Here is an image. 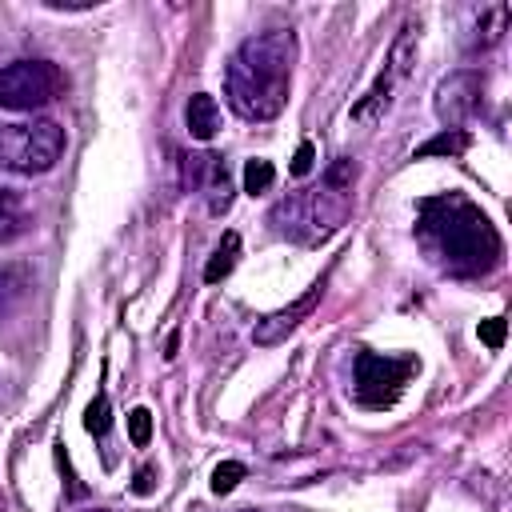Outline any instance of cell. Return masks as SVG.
Returning a JSON list of instances; mask_svg holds the SVG:
<instances>
[{"instance_id":"obj_20","label":"cell","mask_w":512,"mask_h":512,"mask_svg":"<svg viewBox=\"0 0 512 512\" xmlns=\"http://www.w3.org/2000/svg\"><path fill=\"white\" fill-rule=\"evenodd\" d=\"M84 428H88L92 436H108V428H112V408H108V396H104V392H96V400L88 404Z\"/></svg>"},{"instance_id":"obj_8","label":"cell","mask_w":512,"mask_h":512,"mask_svg":"<svg viewBox=\"0 0 512 512\" xmlns=\"http://www.w3.org/2000/svg\"><path fill=\"white\" fill-rule=\"evenodd\" d=\"M320 304V284H312L300 300H292L288 308H280V312H272V316H264V320H256V328H252V340L260 344V348H272V344H280V340H288L308 316H312V308Z\"/></svg>"},{"instance_id":"obj_26","label":"cell","mask_w":512,"mask_h":512,"mask_svg":"<svg viewBox=\"0 0 512 512\" xmlns=\"http://www.w3.org/2000/svg\"><path fill=\"white\" fill-rule=\"evenodd\" d=\"M48 8H92V0H48Z\"/></svg>"},{"instance_id":"obj_22","label":"cell","mask_w":512,"mask_h":512,"mask_svg":"<svg viewBox=\"0 0 512 512\" xmlns=\"http://www.w3.org/2000/svg\"><path fill=\"white\" fill-rule=\"evenodd\" d=\"M128 436H132L136 448H144L152 440V412L148 408H132L128 412Z\"/></svg>"},{"instance_id":"obj_11","label":"cell","mask_w":512,"mask_h":512,"mask_svg":"<svg viewBox=\"0 0 512 512\" xmlns=\"http://www.w3.org/2000/svg\"><path fill=\"white\" fill-rule=\"evenodd\" d=\"M416 48H420V20H408V24H400V32H396V40L388 48L384 72L396 76V80H404L412 72V64H416Z\"/></svg>"},{"instance_id":"obj_15","label":"cell","mask_w":512,"mask_h":512,"mask_svg":"<svg viewBox=\"0 0 512 512\" xmlns=\"http://www.w3.org/2000/svg\"><path fill=\"white\" fill-rule=\"evenodd\" d=\"M468 144H472V136H468L464 128H444V132H436L428 144H420V148L412 152V160H428V156H460Z\"/></svg>"},{"instance_id":"obj_5","label":"cell","mask_w":512,"mask_h":512,"mask_svg":"<svg viewBox=\"0 0 512 512\" xmlns=\"http://www.w3.org/2000/svg\"><path fill=\"white\" fill-rule=\"evenodd\" d=\"M68 88L64 72L52 60H16L0 68V108L8 112H36L60 100Z\"/></svg>"},{"instance_id":"obj_6","label":"cell","mask_w":512,"mask_h":512,"mask_svg":"<svg viewBox=\"0 0 512 512\" xmlns=\"http://www.w3.org/2000/svg\"><path fill=\"white\" fill-rule=\"evenodd\" d=\"M412 372H416V356L360 352L356 356V400L364 408H392Z\"/></svg>"},{"instance_id":"obj_10","label":"cell","mask_w":512,"mask_h":512,"mask_svg":"<svg viewBox=\"0 0 512 512\" xmlns=\"http://www.w3.org/2000/svg\"><path fill=\"white\" fill-rule=\"evenodd\" d=\"M396 84H400L396 76L380 72V76L372 80V88H368V92H364V96L352 104V112H348V116H352L356 124H376V120H380V116L392 108V92H396Z\"/></svg>"},{"instance_id":"obj_23","label":"cell","mask_w":512,"mask_h":512,"mask_svg":"<svg viewBox=\"0 0 512 512\" xmlns=\"http://www.w3.org/2000/svg\"><path fill=\"white\" fill-rule=\"evenodd\" d=\"M504 328H508L504 316H488V320H480L476 332H480V340H484L488 348H500V344H504Z\"/></svg>"},{"instance_id":"obj_24","label":"cell","mask_w":512,"mask_h":512,"mask_svg":"<svg viewBox=\"0 0 512 512\" xmlns=\"http://www.w3.org/2000/svg\"><path fill=\"white\" fill-rule=\"evenodd\" d=\"M312 164H316V148H312V140H304V144L296 148V156H292V176H308Z\"/></svg>"},{"instance_id":"obj_17","label":"cell","mask_w":512,"mask_h":512,"mask_svg":"<svg viewBox=\"0 0 512 512\" xmlns=\"http://www.w3.org/2000/svg\"><path fill=\"white\" fill-rule=\"evenodd\" d=\"M28 228V212H24V200L12 192V188H0V240H12Z\"/></svg>"},{"instance_id":"obj_27","label":"cell","mask_w":512,"mask_h":512,"mask_svg":"<svg viewBox=\"0 0 512 512\" xmlns=\"http://www.w3.org/2000/svg\"><path fill=\"white\" fill-rule=\"evenodd\" d=\"M88 512H108V508H88Z\"/></svg>"},{"instance_id":"obj_21","label":"cell","mask_w":512,"mask_h":512,"mask_svg":"<svg viewBox=\"0 0 512 512\" xmlns=\"http://www.w3.org/2000/svg\"><path fill=\"white\" fill-rule=\"evenodd\" d=\"M240 480H244V464H240V460H224V464H216V472H212V492H216V496H228Z\"/></svg>"},{"instance_id":"obj_1","label":"cell","mask_w":512,"mask_h":512,"mask_svg":"<svg viewBox=\"0 0 512 512\" xmlns=\"http://www.w3.org/2000/svg\"><path fill=\"white\" fill-rule=\"evenodd\" d=\"M416 240L448 276H488L504 256L492 220L460 192H440L416 204Z\"/></svg>"},{"instance_id":"obj_7","label":"cell","mask_w":512,"mask_h":512,"mask_svg":"<svg viewBox=\"0 0 512 512\" xmlns=\"http://www.w3.org/2000/svg\"><path fill=\"white\" fill-rule=\"evenodd\" d=\"M480 96H484V76H480L476 68L448 72V76L436 84V96H432L436 120H440L444 128H460V124L472 120V112L480 108Z\"/></svg>"},{"instance_id":"obj_9","label":"cell","mask_w":512,"mask_h":512,"mask_svg":"<svg viewBox=\"0 0 512 512\" xmlns=\"http://www.w3.org/2000/svg\"><path fill=\"white\" fill-rule=\"evenodd\" d=\"M32 292V268L24 260H0V320H8Z\"/></svg>"},{"instance_id":"obj_3","label":"cell","mask_w":512,"mask_h":512,"mask_svg":"<svg viewBox=\"0 0 512 512\" xmlns=\"http://www.w3.org/2000/svg\"><path fill=\"white\" fill-rule=\"evenodd\" d=\"M356 176H360L356 160H348V156L332 160L316 184L276 200V208L268 212L272 232L292 240V244H320V240H328L348 220V212H352Z\"/></svg>"},{"instance_id":"obj_4","label":"cell","mask_w":512,"mask_h":512,"mask_svg":"<svg viewBox=\"0 0 512 512\" xmlns=\"http://www.w3.org/2000/svg\"><path fill=\"white\" fill-rule=\"evenodd\" d=\"M64 156V128L56 120L0 124V168L16 176H40Z\"/></svg>"},{"instance_id":"obj_12","label":"cell","mask_w":512,"mask_h":512,"mask_svg":"<svg viewBox=\"0 0 512 512\" xmlns=\"http://www.w3.org/2000/svg\"><path fill=\"white\" fill-rule=\"evenodd\" d=\"M508 20H512V8H508V4H492V8H484L480 20H476V28H472L468 48H472V52H488V48H496V44L504 40V32H508Z\"/></svg>"},{"instance_id":"obj_2","label":"cell","mask_w":512,"mask_h":512,"mask_svg":"<svg viewBox=\"0 0 512 512\" xmlns=\"http://www.w3.org/2000/svg\"><path fill=\"white\" fill-rule=\"evenodd\" d=\"M292 64H296L292 28H268L248 36L224 68V96L232 112L244 120H276L288 104Z\"/></svg>"},{"instance_id":"obj_13","label":"cell","mask_w":512,"mask_h":512,"mask_svg":"<svg viewBox=\"0 0 512 512\" xmlns=\"http://www.w3.org/2000/svg\"><path fill=\"white\" fill-rule=\"evenodd\" d=\"M184 124H188L192 140H212L216 128H220V104H216V96L196 92V96L184 104Z\"/></svg>"},{"instance_id":"obj_18","label":"cell","mask_w":512,"mask_h":512,"mask_svg":"<svg viewBox=\"0 0 512 512\" xmlns=\"http://www.w3.org/2000/svg\"><path fill=\"white\" fill-rule=\"evenodd\" d=\"M212 164H216V152H188V156H180V184L192 192H204V180H208V172H212Z\"/></svg>"},{"instance_id":"obj_16","label":"cell","mask_w":512,"mask_h":512,"mask_svg":"<svg viewBox=\"0 0 512 512\" xmlns=\"http://www.w3.org/2000/svg\"><path fill=\"white\" fill-rule=\"evenodd\" d=\"M204 196H208V212H228V204H232V180H228V164H224V156H216V164H212V172H208V180H204Z\"/></svg>"},{"instance_id":"obj_25","label":"cell","mask_w":512,"mask_h":512,"mask_svg":"<svg viewBox=\"0 0 512 512\" xmlns=\"http://www.w3.org/2000/svg\"><path fill=\"white\" fill-rule=\"evenodd\" d=\"M152 476H156V472H152V464H144V468L136 472V480H132V492H136V496H148V492L156 488V480H152Z\"/></svg>"},{"instance_id":"obj_14","label":"cell","mask_w":512,"mask_h":512,"mask_svg":"<svg viewBox=\"0 0 512 512\" xmlns=\"http://www.w3.org/2000/svg\"><path fill=\"white\" fill-rule=\"evenodd\" d=\"M236 256H240V236H236V232H224L220 244H216V252H212L208 264H204V280H208V284H220V280L236 268Z\"/></svg>"},{"instance_id":"obj_19","label":"cell","mask_w":512,"mask_h":512,"mask_svg":"<svg viewBox=\"0 0 512 512\" xmlns=\"http://www.w3.org/2000/svg\"><path fill=\"white\" fill-rule=\"evenodd\" d=\"M272 180H276L272 160H248V164H244V192H248V196L268 192V188H272Z\"/></svg>"}]
</instances>
